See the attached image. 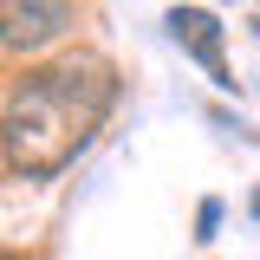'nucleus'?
<instances>
[{"instance_id":"obj_7","label":"nucleus","mask_w":260,"mask_h":260,"mask_svg":"<svg viewBox=\"0 0 260 260\" xmlns=\"http://www.w3.org/2000/svg\"><path fill=\"white\" fill-rule=\"evenodd\" d=\"M247 32H254V39H260V20H247Z\"/></svg>"},{"instance_id":"obj_1","label":"nucleus","mask_w":260,"mask_h":260,"mask_svg":"<svg viewBox=\"0 0 260 260\" xmlns=\"http://www.w3.org/2000/svg\"><path fill=\"white\" fill-rule=\"evenodd\" d=\"M117 104V72L98 52H65V59L26 72L7 111H0V156L13 176H59L65 162L91 143Z\"/></svg>"},{"instance_id":"obj_4","label":"nucleus","mask_w":260,"mask_h":260,"mask_svg":"<svg viewBox=\"0 0 260 260\" xmlns=\"http://www.w3.org/2000/svg\"><path fill=\"white\" fill-rule=\"evenodd\" d=\"M221 215H228V202H221V195H202V208H195V241H202V247L221 234Z\"/></svg>"},{"instance_id":"obj_5","label":"nucleus","mask_w":260,"mask_h":260,"mask_svg":"<svg viewBox=\"0 0 260 260\" xmlns=\"http://www.w3.org/2000/svg\"><path fill=\"white\" fill-rule=\"evenodd\" d=\"M0 260H32V254H20V247H0Z\"/></svg>"},{"instance_id":"obj_2","label":"nucleus","mask_w":260,"mask_h":260,"mask_svg":"<svg viewBox=\"0 0 260 260\" xmlns=\"http://www.w3.org/2000/svg\"><path fill=\"white\" fill-rule=\"evenodd\" d=\"M78 26L72 0H0V52H39Z\"/></svg>"},{"instance_id":"obj_6","label":"nucleus","mask_w":260,"mask_h":260,"mask_svg":"<svg viewBox=\"0 0 260 260\" xmlns=\"http://www.w3.org/2000/svg\"><path fill=\"white\" fill-rule=\"evenodd\" d=\"M247 215H254V221H260V189H254V202H247Z\"/></svg>"},{"instance_id":"obj_3","label":"nucleus","mask_w":260,"mask_h":260,"mask_svg":"<svg viewBox=\"0 0 260 260\" xmlns=\"http://www.w3.org/2000/svg\"><path fill=\"white\" fill-rule=\"evenodd\" d=\"M162 26H169V39L189 52L202 72H208V85H221V91H241V78L228 72V52H221V39H228V26L208 13V7H169L162 13Z\"/></svg>"}]
</instances>
